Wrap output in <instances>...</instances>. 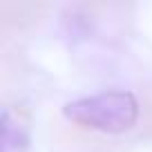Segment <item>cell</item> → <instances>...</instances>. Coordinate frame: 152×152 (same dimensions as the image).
<instances>
[{
  "label": "cell",
  "mask_w": 152,
  "mask_h": 152,
  "mask_svg": "<svg viewBox=\"0 0 152 152\" xmlns=\"http://www.w3.org/2000/svg\"><path fill=\"white\" fill-rule=\"evenodd\" d=\"M63 114L65 119H69L72 123L81 128L119 134L130 130L139 121V103L132 92L110 90L94 96L69 101L63 107Z\"/></svg>",
  "instance_id": "6da1fadb"
},
{
  "label": "cell",
  "mask_w": 152,
  "mask_h": 152,
  "mask_svg": "<svg viewBox=\"0 0 152 152\" xmlns=\"http://www.w3.org/2000/svg\"><path fill=\"white\" fill-rule=\"evenodd\" d=\"M49 11L43 0H2L0 2V31H23L38 25Z\"/></svg>",
  "instance_id": "7a4b0ae2"
},
{
  "label": "cell",
  "mask_w": 152,
  "mask_h": 152,
  "mask_svg": "<svg viewBox=\"0 0 152 152\" xmlns=\"http://www.w3.org/2000/svg\"><path fill=\"white\" fill-rule=\"evenodd\" d=\"M27 130H25V125H20V121L11 119V112L9 107L2 110V145H5V152L9 150H16V152H23L25 148H27Z\"/></svg>",
  "instance_id": "3957f363"
},
{
  "label": "cell",
  "mask_w": 152,
  "mask_h": 152,
  "mask_svg": "<svg viewBox=\"0 0 152 152\" xmlns=\"http://www.w3.org/2000/svg\"><path fill=\"white\" fill-rule=\"evenodd\" d=\"M143 114H145L143 134H145V137H152V101H145V103H143Z\"/></svg>",
  "instance_id": "277c9868"
}]
</instances>
